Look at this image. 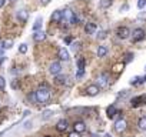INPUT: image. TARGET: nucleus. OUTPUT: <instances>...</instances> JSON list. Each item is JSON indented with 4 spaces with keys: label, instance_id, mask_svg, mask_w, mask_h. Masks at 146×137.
Returning <instances> with one entry per match:
<instances>
[{
    "label": "nucleus",
    "instance_id": "f257e3e1",
    "mask_svg": "<svg viewBox=\"0 0 146 137\" xmlns=\"http://www.w3.org/2000/svg\"><path fill=\"white\" fill-rule=\"evenodd\" d=\"M36 100L37 103H42V104H47V101L50 100V89L47 86H40L37 90H36Z\"/></svg>",
    "mask_w": 146,
    "mask_h": 137
},
{
    "label": "nucleus",
    "instance_id": "f03ea898",
    "mask_svg": "<svg viewBox=\"0 0 146 137\" xmlns=\"http://www.w3.org/2000/svg\"><path fill=\"white\" fill-rule=\"evenodd\" d=\"M132 40L133 41H142L145 37H146V32L142 29V27H136L133 32H132Z\"/></svg>",
    "mask_w": 146,
    "mask_h": 137
},
{
    "label": "nucleus",
    "instance_id": "7ed1b4c3",
    "mask_svg": "<svg viewBox=\"0 0 146 137\" xmlns=\"http://www.w3.org/2000/svg\"><path fill=\"white\" fill-rule=\"evenodd\" d=\"M130 34H132V32H130L126 26H120V27H117V30H116V36H117L119 39H122V40L130 37Z\"/></svg>",
    "mask_w": 146,
    "mask_h": 137
},
{
    "label": "nucleus",
    "instance_id": "20e7f679",
    "mask_svg": "<svg viewBox=\"0 0 146 137\" xmlns=\"http://www.w3.org/2000/svg\"><path fill=\"white\" fill-rule=\"evenodd\" d=\"M109 82H110L109 73H100L99 74V77H98V86L99 87H108L109 86Z\"/></svg>",
    "mask_w": 146,
    "mask_h": 137
},
{
    "label": "nucleus",
    "instance_id": "39448f33",
    "mask_svg": "<svg viewBox=\"0 0 146 137\" xmlns=\"http://www.w3.org/2000/svg\"><path fill=\"white\" fill-rule=\"evenodd\" d=\"M113 127H115V131L116 133H123L127 128V121L125 119H119V120L115 121V126Z\"/></svg>",
    "mask_w": 146,
    "mask_h": 137
},
{
    "label": "nucleus",
    "instance_id": "423d86ee",
    "mask_svg": "<svg viewBox=\"0 0 146 137\" xmlns=\"http://www.w3.org/2000/svg\"><path fill=\"white\" fill-rule=\"evenodd\" d=\"M49 72H50V74H53V76L60 74V73H62V64H60V61H53V63H50Z\"/></svg>",
    "mask_w": 146,
    "mask_h": 137
},
{
    "label": "nucleus",
    "instance_id": "0eeeda50",
    "mask_svg": "<svg viewBox=\"0 0 146 137\" xmlns=\"http://www.w3.org/2000/svg\"><path fill=\"white\" fill-rule=\"evenodd\" d=\"M145 103H146V94H143V96H136V97H133V99L130 100L132 107H139V106H143Z\"/></svg>",
    "mask_w": 146,
    "mask_h": 137
},
{
    "label": "nucleus",
    "instance_id": "6e6552de",
    "mask_svg": "<svg viewBox=\"0 0 146 137\" xmlns=\"http://www.w3.org/2000/svg\"><path fill=\"white\" fill-rule=\"evenodd\" d=\"M99 93H100V87H99L98 84H90V86L86 89V94L90 96V97H95V96H98Z\"/></svg>",
    "mask_w": 146,
    "mask_h": 137
},
{
    "label": "nucleus",
    "instance_id": "1a4fd4ad",
    "mask_svg": "<svg viewBox=\"0 0 146 137\" xmlns=\"http://www.w3.org/2000/svg\"><path fill=\"white\" fill-rule=\"evenodd\" d=\"M50 20H52L53 23H60V22L63 20V12H62V10H54V12L52 13V16H50Z\"/></svg>",
    "mask_w": 146,
    "mask_h": 137
},
{
    "label": "nucleus",
    "instance_id": "9d476101",
    "mask_svg": "<svg viewBox=\"0 0 146 137\" xmlns=\"http://www.w3.org/2000/svg\"><path fill=\"white\" fill-rule=\"evenodd\" d=\"M33 40H35L36 43H42V41H44V40H46V33H44L43 30H37V32H35V33H33Z\"/></svg>",
    "mask_w": 146,
    "mask_h": 137
},
{
    "label": "nucleus",
    "instance_id": "9b49d317",
    "mask_svg": "<svg viewBox=\"0 0 146 137\" xmlns=\"http://www.w3.org/2000/svg\"><path fill=\"white\" fill-rule=\"evenodd\" d=\"M67 128H69V121L66 119H62V120L57 121V124H56V130L57 131H66Z\"/></svg>",
    "mask_w": 146,
    "mask_h": 137
},
{
    "label": "nucleus",
    "instance_id": "f8f14e48",
    "mask_svg": "<svg viewBox=\"0 0 146 137\" xmlns=\"http://www.w3.org/2000/svg\"><path fill=\"white\" fill-rule=\"evenodd\" d=\"M96 30H98V26H96V23H86L85 24V33L86 34H95L96 33Z\"/></svg>",
    "mask_w": 146,
    "mask_h": 137
},
{
    "label": "nucleus",
    "instance_id": "ddd939ff",
    "mask_svg": "<svg viewBox=\"0 0 146 137\" xmlns=\"http://www.w3.org/2000/svg\"><path fill=\"white\" fill-rule=\"evenodd\" d=\"M16 17H17L20 22L26 23V22H27V19H29V13H27L25 9H20V10H17V13H16Z\"/></svg>",
    "mask_w": 146,
    "mask_h": 137
},
{
    "label": "nucleus",
    "instance_id": "4468645a",
    "mask_svg": "<svg viewBox=\"0 0 146 137\" xmlns=\"http://www.w3.org/2000/svg\"><path fill=\"white\" fill-rule=\"evenodd\" d=\"M73 130L75 131H78V133H83L85 130H86V124H85V121H75V124H73Z\"/></svg>",
    "mask_w": 146,
    "mask_h": 137
},
{
    "label": "nucleus",
    "instance_id": "2eb2a0df",
    "mask_svg": "<svg viewBox=\"0 0 146 137\" xmlns=\"http://www.w3.org/2000/svg\"><path fill=\"white\" fill-rule=\"evenodd\" d=\"M57 54H59V59H60V60H63V61H67V60L70 59V54H69V51H67L64 47H60Z\"/></svg>",
    "mask_w": 146,
    "mask_h": 137
},
{
    "label": "nucleus",
    "instance_id": "dca6fc26",
    "mask_svg": "<svg viewBox=\"0 0 146 137\" xmlns=\"http://www.w3.org/2000/svg\"><path fill=\"white\" fill-rule=\"evenodd\" d=\"M108 51H109V50H108L106 46H99V47H98V57H100V59H102V57H106Z\"/></svg>",
    "mask_w": 146,
    "mask_h": 137
},
{
    "label": "nucleus",
    "instance_id": "f3484780",
    "mask_svg": "<svg viewBox=\"0 0 146 137\" xmlns=\"http://www.w3.org/2000/svg\"><path fill=\"white\" fill-rule=\"evenodd\" d=\"M106 114H108L109 119H113L115 114H116V106H115V104H110V106L108 107V110H106Z\"/></svg>",
    "mask_w": 146,
    "mask_h": 137
},
{
    "label": "nucleus",
    "instance_id": "a211bd4d",
    "mask_svg": "<svg viewBox=\"0 0 146 137\" xmlns=\"http://www.w3.org/2000/svg\"><path fill=\"white\" fill-rule=\"evenodd\" d=\"M137 127H139V130L146 131V116H143V117L139 119V121H137Z\"/></svg>",
    "mask_w": 146,
    "mask_h": 137
},
{
    "label": "nucleus",
    "instance_id": "6ab92c4d",
    "mask_svg": "<svg viewBox=\"0 0 146 137\" xmlns=\"http://www.w3.org/2000/svg\"><path fill=\"white\" fill-rule=\"evenodd\" d=\"M0 46H2L5 50H6V49H10V47L13 46V40H12V39H5L2 43H0Z\"/></svg>",
    "mask_w": 146,
    "mask_h": 137
},
{
    "label": "nucleus",
    "instance_id": "aec40b11",
    "mask_svg": "<svg viewBox=\"0 0 146 137\" xmlns=\"http://www.w3.org/2000/svg\"><path fill=\"white\" fill-rule=\"evenodd\" d=\"M42 23H43V19L39 16L36 20H35V24H33V30L35 32H37V30H40L42 29Z\"/></svg>",
    "mask_w": 146,
    "mask_h": 137
},
{
    "label": "nucleus",
    "instance_id": "412c9836",
    "mask_svg": "<svg viewBox=\"0 0 146 137\" xmlns=\"http://www.w3.org/2000/svg\"><path fill=\"white\" fill-rule=\"evenodd\" d=\"M100 7L102 9H109L112 5H113V0H100Z\"/></svg>",
    "mask_w": 146,
    "mask_h": 137
},
{
    "label": "nucleus",
    "instance_id": "4be33fe9",
    "mask_svg": "<svg viewBox=\"0 0 146 137\" xmlns=\"http://www.w3.org/2000/svg\"><path fill=\"white\" fill-rule=\"evenodd\" d=\"M142 83H145V80H143V77H140V76H136V77H133V79L130 80V84H132V86L142 84Z\"/></svg>",
    "mask_w": 146,
    "mask_h": 137
},
{
    "label": "nucleus",
    "instance_id": "5701e85b",
    "mask_svg": "<svg viewBox=\"0 0 146 137\" xmlns=\"http://www.w3.org/2000/svg\"><path fill=\"white\" fill-rule=\"evenodd\" d=\"M53 116V110H44L42 113V120H49Z\"/></svg>",
    "mask_w": 146,
    "mask_h": 137
},
{
    "label": "nucleus",
    "instance_id": "b1692460",
    "mask_svg": "<svg viewBox=\"0 0 146 137\" xmlns=\"http://www.w3.org/2000/svg\"><path fill=\"white\" fill-rule=\"evenodd\" d=\"M54 80H56V83H57V84H66V83H67V82H66V80H67V77H66V76H59V74H57Z\"/></svg>",
    "mask_w": 146,
    "mask_h": 137
},
{
    "label": "nucleus",
    "instance_id": "393cba45",
    "mask_svg": "<svg viewBox=\"0 0 146 137\" xmlns=\"http://www.w3.org/2000/svg\"><path fill=\"white\" fill-rule=\"evenodd\" d=\"M78 70H85V59L80 57L78 60Z\"/></svg>",
    "mask_w": 146,
    "mask_h": 137
},
{
    "label": "nucleus",
    "instance_id": "a878e982",
    "mask_svg": "<svg viewBox=\"0 0 146 137\" xmlns=\"http://www.w3.org/2000/svg\"><path fill=\"white\" fill-rule=\"evenodd\" d=\"M19 53H20V54L27 53V44H26V43H22V44L19 46Z\"/></svg>",
    "mask_w": 146,
    "mask_h": 137
},
{
    "label": "nucleus",
    "instance_id": "bb28decb",
    "mask_svg": "<svg viewBox=\"0 0 146 137\" xmlns=\"http://www.w3.org/2000/svg\"><path fill=\"white\" fill-rule=\"evenodd\" d=\"M132 60H133V53H130V51L126 53V54H125V64H126V63H130Z\"/></svg>",
    "mask_w": 146,
    "mask_h": 137
},
{
    "label": "nucleus",
    "instance_id": "cd10ccee",
    "mask_svg": "<svg viewBox=\"0 0 146 137\" xmlns=\"http://www.w3.org/2000/svg\"><path fill=\"white\" fill-rule=\"evenodd\" d=\"M106 37H108V32L100 30V32L98 33V39H99V40H103V39H106Z\"/></svg>",
    "mask_w": 146,
    "mask_h": 137
},
{
    "label": "nucleus",
    "instance_id": "c85d7f7f",
    "mask_svg": "<svg viewBox=\"0 0 146 137\" xmlns=\"http://www.w3.org/2000/svg\"><path fill=\"white\" fill-rule=\"evenodd\" d=\"M70 46H72V50H73V51H78L80 43H79V41H73V43H70Z\"/></svg>",
    "mask_w": 146,
    "mask_h": 137
},
{
    "label": "nucleus",
    "instance_id": "c756f323",
    "mask_svg": "<svg viewBox=\"0 0 146 137\" xmlns=\"http://www.w3.org/2000/svg\"><path fill=\"white\" fill-rule=\"evenodd\" d=\"M146 6V0H137V9H143Z\"/></svg>",
    "mask_w": 146,
    "mask_h": 137
},
{
    "label": "nucleus",
    "instance_id": "7c9ffc66",
    "mask_svg": "<svg viewBox=\"0 0 146 137\" xmlns=\"http://www.w3.org/2000/svg\"><path fill=\"white\" fill-rule=\"evenodd\" d=\"M5 86H6V80H5V77L0 76V90H3Z\"/></svg>",
    "mask_w": 146,
    "mask_h": 137
},
{
    "label": "nucleus",
    "instance_id": "2f4dec72",
    "mask_svg": "<svg viewBox=\"0 0 146 137\" xmlns=\"http://www.w3.org/2000/svg\"><path fill=\"white\" fill-rule=\"evenodd\" d=\"M67 137H80V133H78V131L73 130L72 133H69V136H67Z\"/></svg>",
    "mask_w": 146,
    "mask_h": 137
},
{
    "label": "nucleus",
    "instance_id": "473e14b6",
    "mask_svg": "<svg viewBox=\"0 0 146 137\" xmlns=\"http://www.w3.org/2000/svg\"><path fill=\"white\" fill-rule=\"evenodd\" d=\"M40 2H42V5H44V6H46V5H49V3L52 2V0H40Z\"/></svg>",
    "mask_w": 146,
    "mask_h": 137
},
{
    "label": "nucleus",
    "instance_id": "72a5a7b5",
    "mask_svg": "<svg viewBox=\"0 0 146 137\" xmlns=\"http://www.w3.org/2000/svg\"><path fill=\"white\" fill-rule=\"evenodd\" d=\"M3 53H5V49L0 46V57H3Z\"/></svg>",
    "mask_w": 146,
    "mask_h": 137
},
{
    "label": "nucleus",
    "instance_id": "f704fd0d",
    "mask_svg": "<svg viewBox=\"0 0 146 137\" xmlns=\"http://www.w3.org/2000/svg\"><path fill=\"white\" fill-rule=\"evenodd\" d=\"M5 3H6V0H0V9L5 6Z\"/></svg>",
    "mask_w": 146,
    "mask_h": 137
},
{
    "label": "nucleus",
    "instance_id": "c9c22d12",
    "mask_svg": "<svg viewBox=\"0 0 146 137\" xmlns=\"http://www.w3.org/2000/svg\"><path fill=\"white\" fill-rule=\"evenodd\" d=\"M66 43H72V39L70 37H66Z\"/></svg>",
    "mask_w": 146,
    "mask_h": 137
},
{
    "label": "nucleus",
    "instance_id": "e433bc0d",
    "mask_svg": "<svg viewBox=\"0 0 146 137\" xmlns=\"http://www.w3.org/2000/svg\"><path fill=\"white\" fill-rule=\"evenodd\" d=\"M9 2H10V3H15V2H17V0H9Z\"/></svg>",
    "mask_w": 146,
    "mask_h": 137
},
{
    "label": "nucleus",
    "instance_id": "4c0bfd02",
    "mask_svg": "<svg viewBox=\"0 0 146 137\" xmlns=\"http://www.w3.org/2000/svg\"><path fill=\"white\" fill-rule=\"evenodd\" d=\"M90 137H99V136H98V134H92Z\"/></svg>",
    "mask_w": 146,
    "mask_h": 137
},
{
    "label": "nucleus",
    "instance_id": "58836bf2",
    "mask_svg": "<svg viewBox=\"0 0 146 137\" xmlns=\"http://www.w3.org/2000/svg\"><path fill=\"white\" fill-rule=\"evenodd\" d=\"M105 137H112V136H110V134H106V136H105Z\"/></svg>",
    "mask_w": 146,
    "mask_h": 137
},
{
    "label": "nucleus",
    "instance_id": "ea45409f",
    "mask_svg": "<svg viewBox=\"0 0 146 137\" xmlns=\"http://www.w3.org/2000/svg\"><path fill=\"white\" fill-rule=\"evenodd\" d=\"M143 80H145V82H146V76H145V77H143Z\"/></svg>",
    "mask_w": 146,
    "mask_h": 137
},
{
    "label": "nucleus",
    "instance_id": "a19ab883",
    "mask_svg": "<svg viewBox=\"0 0 146 137\" xmlns=\"http://www.w3.org/2000/svg\"><path fill=\"white\" fill-rule=\"evenodd\" d=\"M43 137H50V136H43Z\"/></svg>",
    "mask_w": 146,
    "mask_h": 137
},
{
    "label": "nucleus",
    "instance_id": "79ce46f5",
    "mask_svg": "<svg viewBox=\"0 0 146 137\" xmlns=\"http://www.w3.org/2000/svg\"><path fill=\"white\" fill-rule=\"evenodd\" d=\"M145 72H146V66H145Z\"/></svg>",
    "mask_w": 146,
    "mask_h": 137
}]
</instances>
